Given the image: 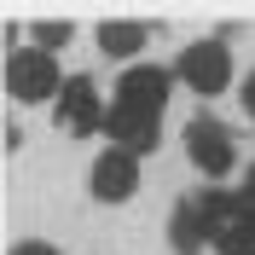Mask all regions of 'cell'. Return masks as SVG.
I'll return each mask as SVG.
<instances>
[{
	"label": "cell",
	"instance_id": "cell-1",
	"mask_svg": "<svg viewBox=\"0 0 255 255\" xmlns=\"http://www.w3.org/2000/svg\"><path fill=\"white\" fill-rule=\"evenodd\" d=\"M226 226H232V191H215V186L186 191L168 221V244H174V255H203V244L215 250Z\"/></svg>",
	"mask_w": 255,
	"mask_h": 255
},
{
	"label": "cell",
	"instance_id": "cell-2",
	"mask_svg": "<svg viewBox=\"0 0 255 255\" xmlns=\"http://www.w3.org/2000/svg\"><path fill=\"white\" fill-rule=\"evenodd\" d=\"M58 93H64V76H58V64H52V52H41V47H12L6 52V99L47 105Z\"/></svg>",
	"mask_w": 255,
	"mask_h": 255
},
{
	"label": "cell",
	"instance_id": "cell-3",
	"mask_svg": "<svg viewBox=\"0 0 255 255\" xmlns=\"http://www.w3.org/2000/svg\"><path fill=\"white\" fill-rule=\"evenodd\" d=\"M186 157H191V168H197L203 180H226L232 168H238V145H232L226 122H215L209 111H197L186 122Z\"/></svg>",
	"mask_w": 255,
	"mask_h": 255
},
{
	"label": "cell",
	"instance_id": "cell-4",
	"mask_svg": "<svg viewBox=\"0 0 255 255\" xmlns=\"http://www.w3.org/2000/svg\"><path fill=\"white\" fill-rule=\"evenodd\" d=\"M174 76L186 81L197 99H215L232 87V52H226V41H191L186 52H180Z\"/></svg>",
	"mask_w": 255,
	"mask_h": 255
},
{
	"label": "cell",
	"instance_id": "cell-5",
	"mask_svg": "<svg viewBox=\"0 0 255 255\" xmlns=\"http://www.w3.org/2000/svg\"><path fill=\"white\" fill-rule=\"evenodd\" d=\"M52 116H58V128L76 133V139H87V133H99V128L111 122L93 76H64V93H58V105H52Z\"/></svg>",
	"mask_w": 255,
	"mask_h": 255
},
{
	"label": "cell",
	"instance_id": "cell-6",
	"mask_svg": "<svg viewBox=\"0 0 255 255\" xmlns=\"http://www.w3.org/2000/svg\"><path fill=\"white\" fill-rule=\"evenodd\" d=\"M168 87H174V76H168V70H157V64H128L122 76H116L111 105H116V111H139V116H157V122H162Z\"/></svg>",
	"mask_w": 255,
	"mask_h": 255
},
{
	"label": "cell",
	"instance_id": "cell-7",
	"mask_svg": "<svg viewBox=\"0 0 255 255\" xmlns=\"http://www.w3.org/2000/svg\"><path fill=\"white\" fill-rule=\"evenodd\" d=\"M87 191H93L99 203H128L133 191H139V157H128L116 145H105L87 168Z\"/></svg>",
	"mask_w": 255,
	"mask_h": 255
},
{
	"label": "cell",
	"instance_id": "cell-8",
	"mask_svg": "<svg viewBox=\"0 0 255 255\" xmlns=\"http://www.w3.org/2000/svg\"><path fill=\"white\" fill-rule=\"evenodd\" d=\"M145 41H151V23H139V17H105L99 23V52H111V58H133V52H145Z\"/></svg>",
	"mask_w": 255,
	"mask_h": 255
},
{
	"label": "cell",
	"instance_id": "cell-9",
	"mask_svg": "<svg viewBox=\"0 0 255 255\" xmlns=\"http://www.w3.org/2000/svg\"><path fill=\"white\" fill-rule=\"evenodd\" d=\"M215 255H255V221H232L215 244Z\"/></svg>",
	"mask_w": 255,
	"mask_h": 255
},
{
	"label": "cell",
	"instance_id": "cell-10",
	"mask_svg": "<svg viewBox=\"0 0 255 255\" xmlns=\"http://www.w3.org/2000/svg\"><path fill=\"white\" fill-rule=\"evenodd\" d=\"M70 35H76V23H70V17H41V23H35V47H41V52L70 47Z\"/></svg>",
	"mask_w": 255,
	"mask_h": 255
},
{
	"label": "cell",
	"instance_id": "cell-11",
	"mask_svg": "<svg viewBox=\"0 0 255 255\" xmlns=\"http://www.w3.org/2000/svg\"><path fill=\"white\" fill-rule=\"evenodd\" d=\"M232 221H255V168L244 174V186L232 191Z\"/></svg>",
	"mask_w": 255,
	"mask_h": 255
},
{
	"label": "cell",
	"instance_id": "cell-12",
	"mask_svg": "<svg viewBox=\"0 0 255 255\" xmlns=\"http://www.w3.org/2000/svg\"><path fill=\"white\" fill-rule=\"evenodd\" d=\"M238 105H244V116H250V122H255V70H250V76H244V87H238Z\"/></svg>",
	"mask_w": 255,
	"mask_h": 255
},
{
	"label": "cell",
	"instance_id": "cell-13",
	"mask_svg": "<svg viewBox=\"0 0 255 255\" xmlns=\"http://www.w3.org/2000/svg\"><path fill=\"white\" fill-rule=\"evenodd\" d=\"M12 255H58V250H52V244H41V238H29V244H17Z\"/></svg>",
	"mask_w": 255,
	"mask_h": 255
}]
</instances>
